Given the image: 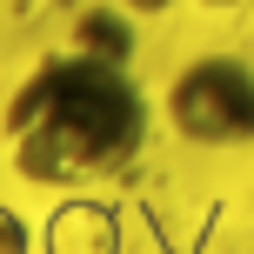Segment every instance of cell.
I'll list each match as a JSON object with an SVG mask.
<instances>
[{
  "mask_svg": "<svg viewBox=\"0 0 254 254\" xmlns=\"http://www.w3.org/2000/svg\"><path fill=\"white\" fill-rule=\"evenodd\" d=\"M174 127L194 140H248L254 134V74L241 61H201L174 80Z\"/></svg>",
  "mask_w": 254,
  "mask_h": 254,
  "instance_id": "7a4b0ae2",
  "label": "cell"
},
{
  "mask_svg": "<svg viewBox=\"0 0 254 254\" xmlns=\"http://www.w3.org/2000/svg\"><path fill=\"white\" fill-rule=\"evenodd\" d=\"M80 47H87V54L101 47V61H121V54H127V27L94 13V20H80Z\"/></svg>",
  "mask_w": 254,
  "mask_h": 254,
  "instance_id": "3957f363",
  "label": "cell"
},
{
  "mask_svg": "<svg viewBox=\"0 0 254 254\" xmlns=\"http://www.w3.org/2000/svg\"><path fill=\"white\" fill-rule=\"evenodd\" d=\"M214 7H228V0H214Z\"/></svg>",
  "mask_w": 254,
  "mask_h": 254,
  "instance_id": "5b68a950",
  "label": "cell"
},
{
  "mask_svg": "<svg viewBox=\"0 0 254 254\" xmlns=\"http://www.w3.org/2000/svg\"><path fill=\"white\" fill-rule=\"evenodd\" d=\"M147 114L140 94L127 87L121 61L80 54V61H54L34 74L13 101V140H20V174L34 181H80V174H114L134 161Z\"/></svg>",
  "mask_w": 254,
  "mask_h": 254,
  "instance_id": "6da1fadb",
  "label": "cell"
},
{
  "mask_svg": "<svg viewBox=\"0 0 254 254\" xmlns=\"http://www.w3.org/2000/svg\"><path fill=\"white\" fill-rule=\"evenodd\" d=\"M134 7H167V0H134Z\"/></svg>",
  "mask_w": 254,
  "mask_h": 254,
  "instance_id": "277c9868",
  "label": "cell"
}]
</instances>
